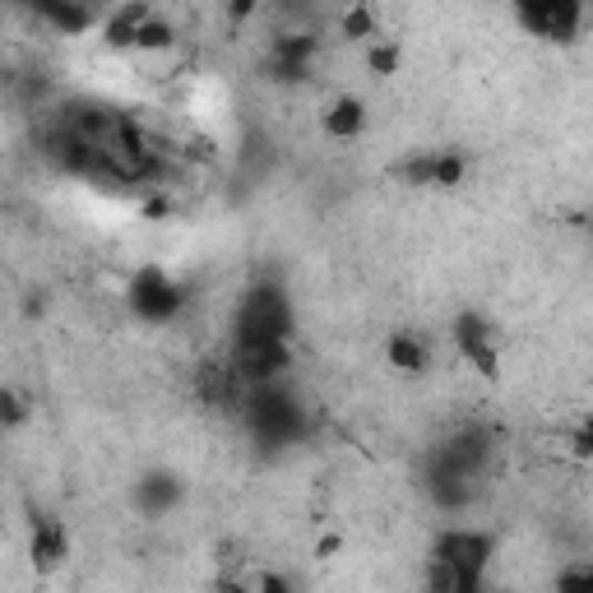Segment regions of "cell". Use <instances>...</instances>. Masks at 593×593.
Segmentation results:
<instances>
[{
	"instance_id": "1",
	"label": "cell",
	"mask_w": 593,
	"mask_h": 593,
	"mask_svg": "<svg viewBox=\"0 0 593 593\" xmlns=\"http://www.w3.org/2000/svg\"><path fill=\"white\" fill-rule=\"evenodd\" d=\"M242 422L255 446L283 450L306 436V408L288 390V380H274V385H255V390L242 395Z\"/></svg>"
},
{
	"instance_id": "2",
	"label": "cell",
	"mask_w": 593,
	"mask_h": 593,
	"mask_svg": "<svg viewBox=\"0 0 593 593\" xmlns=\"http://www.w3.org/2000/svg\"><path fill=\"white\" fill-rule=\"evenodd\" d=\"M293 344V301L274 278H260L232 316V348Z\"/></svg>"
},
{
	"instance_id": "3",
	"label": "cell",
	"mask_w": 593,
	"mask_h": 593,
	"mask_svg": "<svg viewBox=\"0 0 593 593\" xmlns=\"http://www.w3.org/2000/svg\"><path fill=\"white\" fill-rule=\"evenodd\" d=\"M492 454H497V441L492 431L469 422L450 431L441 446L427 454V478H459V482H482V473L492 469Z\"/></svg>"
},
{
	"instance_id": "4",
	"label": "cell",
	"mask_w": 593,
	"mask_h": 593,
	"mask_svg": "<svg viewBox=\"0 0 593 593\" xmlns=\"http://www.w3.org/2000/svg\"><path fill=\"white\" fill-rule=\"evenodd\" d=\"M125 301H131L135 320H144V325H172L176 316H182V306H186V288H182V283H172L167 269L144 265L131 278V288H125Z\"/></svg>"
},
{
	"instance_id": "5",
	"label": "cell",
	"mask_w": 593,
	"mask_h": 593,
	"mask_svg": "<svg viewBox=\"0 0 593 593\" xmlns=\"http://www.w3.org/2000/svg\"><path fill=\"white\" fill-rule=\"evenodd\" d=\"M492 552H497V538L482 529H446V533H436V543H431V556L446 561L454 575H487Z\"/></svg>"
},
{
	"instance_id": "6",
	"label": "cell",
	"mask_w": 593,
	"mask_h": 593,
	"mask_svg": "<svg viewBox=\"0 0 593 593\" xmlns=\"http://www.w3.org/2000/svg\"><path fill=\"white\" fill-rule=\"evenodd\" d=\"M450 339H454L459 357L478 376H487V380L501 376V352H497V339H492V320H487L482 311H459L454 325H450Z\"/></svg>"
},
{
	"instance_id": "7",
	"label": "cell",
	"mask_w": 593,
	"mask_h": 593,
	"mask_svg": "<svg viewBox=\"0 0 593 593\" xmlns=\"http://www.w3.org/2000/svg\"><path fill=\"white\" fill-rule=\"evenodd\" d=\"M293 362H297V357H293V344H260V348H232V352H227V367H232V376L242 380V390L288 380Z\"/></svg>"
},
{
	"instance_id": "8",
	"label": "cell",
	"mask_w": 593,
	"mask_h": 593,
	"mask_svg": "<svg viewBox=\"0 0 593 593\" xmlns=\"http://www.w3.org/2000/svg\"><path fill=\"white\" fill-rule=\"evenodd\" d=\"M29 561L38 575H57L61 565L70 561V529L65 520L47 510H33V524H29Z\"/></svg>"
},
{
	"instance_id": "9",
	"label": "cell",
	"mask_w": 593,
	"mask_h": 593,
	"mask_svg": "<svg viewBox=\"0 0 593 593\" xmlns=\"http://www.w3.org/2000/svg\"><path fill=\"white\" fill-rule=\"evenodd\" d=\"M131 501H135V510L144 514V520H163V514H172L176 505L186 501V482L176 478L172 469H149V473L135 482Z\"/></svg>"
},
{
	"instance_id": "10",
	"label": "cell",
	"mask_w": 593,
	"mask_h": 593,
	"mask_svg": "<svg viewBox=\"0 0 593 593\" xmlns=\"http://www.w3.org/2000/svg\"><path fill=\"white\" fill-rule=\"evenodd\" d=\"M33 19H42L47 29H57L61 38H84L89 29H98V23H102V10H93V6H65V0H38Z\"/></svg>"
},
{
	"instance_id": "11",
	"label": "cell",
	"mask_w": 593,
	"mask_h": 593,
	"mask_svg": "<svg viewBox=\"0 0 593 593\" xmlns=\"http://www.w3.org/2000/svg\"><path fill=\"white\" fill-rule=\"evenodd\" d=\"M149 14H153L149 0H131V6L102 10L98 33H102V42H108L112 51H135V33H140V23H144Z\"/></svg>"
},
{
	"instance_id": "12",
	"label": "cell",
	"mask_w": 593,
	"mask_h": 593,
	"mask_svg": "<svg viewBox=\"0 0 593 593\" xmlns=\"http://www.w3.org/2000/svg\"><path fill=\"white\" fill-rule=\"evenodd\" d=\"M320 125H325L329 140H357V135L367 131V102L352 98V93H339V98H334L329 108H325Z\"/></svg>"
},
{
	"instance_id": "13",
	"label": "cell",
	"mask_w": 593,
	"mask_h": 593,
	"mask_svg": "<svg viewBox=\"0 0 593 593\" xmlns=\"http://www.w3.org/2000/svg\"><path fill=\"white\" fill-rule=\"evenodd\" d=\"M385 357H390V367L403 371V376H422V371L431 367L427 344L418 339V334H408V329L390 334V344H385Z\"/></svg>"
},
{
	"instance_id": "14",
	"label": "cell",
	"mask_w": 593,
	"mask_h": 593,
	"mask_svg": "<svg viewBox=\"0 0 593 593\" xmlns=\"http://www.w3.org/2000/svg\"><path fill=\"white\" fill-rule=\"evenodd\" d=\"M176 23L163 14V10H153L144 23H140V33H135V51H149V57H167V51H176Z\"/></svg>"
},
{
	"instance_id": "15",
	"label": "cell",
	"mask_w": 593,
	"mask_h": 593,
	"mask_svg": "<svg viewBox=\"0 0 593 593\" xmlns=\"http://www.w3.org/2000/svg\"><path fill=\"white\" fill-rule=\"evenodd\" d=\"M334 29L348 42H376V10L371 6H348L334 14Z\"/></svg>"
},
{
	"instance_id": "16",
	"label": "cell",
	"mask_w": 593,
	"mask_h": 593,
	"mask_svg": "<svg viewBox=\"0 0 593 593\" xmlns=\"http://www.w3.org/2000/svg\"><path fill=\"white\" fill-rule=\"evenodd\" d=\"M399 61H403V47H399V42H385V38L367 42V70H371V74H380V80H390V74H399Z\"/></svg>"
},
{
	"instance_id": "17",
	"label": "cell",
	"mask_w": 593,
	"mask_h": 593,
	"mask_svg": "<svg viewBox=\"0 0 593 593\" xmlns=\"http://www.w3.org/2000/svg\"><path fill=\"white\" fill-rule=\"evenodd\" d=\"M33 418V408L23 395H14L10 385H0V431H19V427H29Z\"/></svg>"
},
{
	"instance_id": "18",
	"label": "cell",
	"mask_w": 593,
	"mask_h": 593,
	"mask_svg": "<svg viewBox=\"0 0 593 593\" xmlns=\"http://www.w3.org/2000/svg\"><path fill=\"white\" fill-rule=\"evenodd\" d=\"M514 23H520V29H529L533 38H552L548 0H520V6H514Z\"/></svg>"
},
{
	"instance_id": "19",
	"label": "cell",
	"mask_w": 593,
	"mask_h": 593,
	"mask_svg": "<svg viewBox=\"0 0 593 593\" xmlns=\"http://www.w3.org/2000/svg\"><path fill=\"white\" fill-rule=\"evenodd\" d=\"M395 176L403 186H431V176H436V153H412V159H403L399 167H395Z\"/></svg>"
},
{
	"instance_id": "20",
	"label": "cell",
	"mask_w": 593,
	"mask_h": 593,
	"mask_svg": "<svg viewBox=\"0 0 593 593\" xmlns=\"http://www.w3.org/2000/svg\"><path fill=\"white\" fill-rule=\"evenodd\" d=\"M422 593H454V571L446 561L427 556V565H422Z\"/></svg>"
},
{
	"instance_id": "21",
	"label": "cell",
	"mask_w": 593,
	"mask_h": 593,
	"mask_svg": "<svg viewBox=\"0 0 593 593\" xmlns=\"http://www.w3.org/2000/svg\"><path fill=\"white\" fill-rule=\"evenodd\" d=\"M463 182V159H459V153H436V176H431V186H459Z\"/></svg>"
},
{
	"instance_id": "22",
	"label": "cell",
	"mask_w": 593,
	"mask_h": 593,
	"mask_svg": "<svg viewBox=\"0 0 593 593\" xmlns=\"http://www.w3.org/2000/svg\"><path fill=\"white\" fill-rule=\"evenodd\" d=\"M556 593H593V571L589 565H565L556 575Z\"/></svg>"
},
{
	"instance_id": "23",
	"label": "cell",
	"mask_w": 593,
	"mask_h": 593,
	"mask_svg": "<svg viewBox=\"0 0 593 593\" xmlns=\"http://www.w3.org/2000/svg\"><path fill=\"white\" fill-rule=\"evenodd\" d=\"M571 454H575L580 463L593 454V427H589V422H580V427L571 431Z\"/></svg>"
},
{
	"instance_id": "24",
	"label": "cell",
	"mask_w": 593,
	"mask_h": 593,
	"mask_svg": "<svg viewBox=\"0 0 593 593\" xmlns=\"http://www.w3.org/2000/svg\"><path fill=\"white\" fill-rule=\"evenodd\" d=\"M255 593H297V589L283 580L278 571H260V580H255Z\"/></svg>"
},
{
	"instance_id": "25",
	"label": "cell",
	"mask_w": 593,
	"mask_h": 593,
	"mask_svg": "<svg viewBox=\"0 0 593 593\" xmlns=\"http://www.w3.org/2000/svg\"><path fill=\"white\" fill-rule=\"evenodd\" d=\"M339 552H344V538H339V533H325L320 543H316V556H320V561H334Z\"/></svg>"
},
{
	"instance_id": "26",
	"label": "cell",
	"mask_w": 593,
	"mask_h": 593,
	"mask_svg": "<svg viewBox=\"0 0 593 593\" xmlns=\"http://www.w3.org/2000/svg\"><path fill=\"white\" fill-rule=\"evenodd\" d=\"M140 214H144V218H167V214H172V204H167L163 195H153V200L140 204Z\"/></svg>"
},
{
	"instance_id": "27",
	"label": "cell",
	"mask_w": 593,
	"mask_h": 593,
	"mask_svg": "<svg viewBox=\"0 0 593 593\" xmlns=\"http://www.w3.org/2000/svg\"><path fill=\"white\" fill-rule=\"evenodd\" d=\"M255 10H260L255 0H232V6H227V19H237V23H242V19H251Z\"/></svg>"
},
{
	"instance_id": "28",
	"label": "cell",
	"mask_w": 593,
	"mask_h": 593,
	"mask_svg": "<svg viewBox=\"0 0 593 593\" xmlns=\"http://www.w3.org/2000/svg\"><path fill=\"white\" fill-rule=\"evenodd\" d=\"M214 593H246V584H242L237 575H223V580L214 584Z\"/></svg>"
},
{
	"instance_id": "29",
	"label": "cell",
	"mask_w": 593,
	"mask_h": 593,
	"mask_svg": "<svg viewBox=\"0 0 593 593\" xmlns=\"http://www.w3.org/2000/svg\"><path fill=\"white\" fill-rule=\"evenodd\" d=\"M487 593H510V589H487Z\"/></svg>"
},
{
	"instance_id": "30",
	"label": "cell",
	"mask_w": 593,
	"mask_h": 593,
	"mask_svg": "<svg viewBox=\"0 0 593 593\" xmlns=\"http://www.w3.org/2000/svg\"><path fill=\"white\" fill-rule=\"evenodd\" d=\"M0 524H6V520H0Z\"/></svg>"
}]
</instances>
